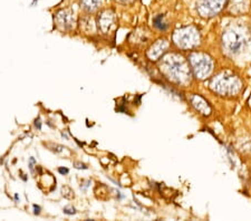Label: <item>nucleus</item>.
I'll list each match as a JSON object with an SVG mask.
<instances>
[{
  "label": "nucleus",
  "instance_id": "1",
  "mask_svg": "<svg viewBox=\"0 0 251 221\" xmlns=\"http://www.w3.org/2000/svg\"><path fill=\"white\" fill-rule=\"evenodd\" d=\"M162 73L168 79L179 85H185L191 78V71L189 64L179 54H168L160 63Z\"/></svg>",
  "mask_w": 251,
  "mask_h": 221
},
{
  "label": "nucleus",
  "instance_id": "2",
  "mask_svg": "<svg viewBox=\"0 0 251 221\" xmlns=\"http://www.w3.org/2000/svg\"><path fill=\"white\" fill-rule=\"evenodd\" d=\"M210 87L213 92L226 96L237 95L242 88V82L238 76L229 72H222L216 77L212 78Z\"/></svg>",
  "mask_w": 251,
  "mask_h": 221
},
{
  "label": "nucleus",
  "instance_id": "3",
  "mask_svg": "<svg viewBox=\"0 0 251 221\" xmlns=\"http://www.w3.org/2000/svg\"><path fill=\"white\" fill-rule=\"evenodd\" d=\"M172 40L180 49H192L200 44V33L193 26L183 27L174 31Z\"/></svg>",
  "mask_w": 251,
  "mask_h": 221
},
{
  "label": "nucleus",
  "instance_id": "4",
  "mask_svg": "<svg viewBox=\"0 0 251 221\" xmlns=\"http://www.w3.org/2000/svg\"><path fill=\"white\" fill-rule=\"evenodd\" d=\"M189 62L194 76L199 79L208 77L213 70L212 58L208 54L201 51H194L190 54Z\"/></svg>",
  "mask_w": 251,
  "mask_h": 221
},
{
  "label": "nucleus",
  "instance_id": "5",
  "mask_svg": "<svg viewBox=\"0 0 251 221\" xmlns=\"http://www.w3.org/2000/svg\"><path fill=\"white\" fill-rule=\"evenodd\" d=\"M245 44V36L240 30L229 28L222 35V45L225 49L230 54H234L239 51Z\"/></svg>",
  "mask_w": 251,
  "mask_h": 221
},
{
  "label": "nucleus",
  "instance_id": "6",
  "mask_svg": "<svg viewBox=\"0 0 251 221\" xmlns=\"http://www.w3.org/2000/svg\"><path fill=\"white\" fill-rule=\"evenodd\" d=\"M226 0H199L197 11L202 18H211L226 6Z\"/></svg>",
  "mask_w": 251,
  "mask_h": 221
},
{
  "label": "nucleus",
  "instance_id": "7",
  "mask_svg": "<svg viewBox=\"0 0 251 221\" xmlns=\"http://www.w3.org/2000/svg\"><path fill=\"white\" fill-rule=\"evenodd\" d=\"M56 26L62 30H70L74 27L75 13L73 9H62L54 16Z\"/></svg>",
  "mask_w": 251,
  "mask_h": 221
},
{
  "label": "nucleus",
  "instance_id": "8",
  "mask_svg": "<svg viewBox=\"0 0 251 221\" xmlns=\"http://www.w3.org/2000/svg\"><path fill=\"white\" fill-rule=\"evenodd\" d=\"M226 9L231 16L246 15L251 9V0H228L226 2Z\"/></svg>",
  "mask_w": 251,
  "mask_h": 221
},
{
  "label": "nucleus",
  "instance_id": "9",
  "mask_svg": "<svg viewBox=\"0 0 251 221\" xmlns=\"http://www.w3.org/2000/svg\"><path fill=\"white\" fill-rule=\"evenodd\" d=\"M169 42L165 38H160L149 48L148 57L151 60H157L168 50Z\"/></svg>",
  "mask_w": 251,
  "mask_h": 221
},
{
  "label": "nucleus",
  "instance_id": "10",
  "mask_svg": "<svg viewBox=\"0 0 251 221\" xmlns=\"http://www.w3.org/2000/svg\"><path fill=\"white\" fill-rule=\"evenodd\" d=\"M115 24V14L112 10H105L99 16V27L102 33L107 34Z\"/></svg>",
  "mask_w": 251,
  "mask_h": 221
},
{
  "label": "nucleus",
  "instance_id": "11",
  "mask_svg": "<svg viewBox=\"0 0 251 221\" xmlns=\"http://www.w3.org/2000/svg\"><path fill=\"white\" fill-rule=\"evenodd\" d=\"M191 104L196 110L201 113L202 115L209 116L211 114V107L209 103L200 95H192L191 96Z\"/></svg>",
  "mask_w": 251,
  "mask_h": 221
},
{
  "label": "nucleus",
  "instance_id": "12",
  "mask_svg": "<svg viewBox=\"0 0 251 221\" xmlns=\"http://www.w3.org/2000/svg\"><path fill=\"white\" fill-rule=\"evenodd\" d=\"M100 6V0H80V7L84 11L92 14L99 9Z\"/></svg>",
  "mask_w": 251,
  "mask_h": 221
},
{
  "label": "nucleus",
  "instance_id": "13",
  "mask_svg": "<svg viewBox=\"0 0 251 221\" xmlns=\"http://www.w3.org/2000/svg\"><path fill=\"white\" fill-rule=\"evenodd\" d=\"M153 25H154V27L161 31H165L169 27V24L167 20H165L164 15L155 16L154 19H153Z\"/></svg>",
  "mask_w": 251,
  "mask_h": 221
},
{
  "label": "nucleus",
  "instance_id": "14",
  "mask_svg": "<svg viewBox=\"0 0 251 221\" xmlns=\"http://www.w3.org/2000/svg\"><path fill=\"white\" fill-rule=\"evenodd\" d=\"M64 212L66 215H74V214H76V210H75V208H65Z\"/></svg>",
  "mask_w": 251,
  "mask_h": 221
},
{
  "label": "nucleus",
  "instance_id": "15",
  "mask_svg": "<svg viewBox=\"0 0 251 221\" xmlns=\"http://www.w3.org/2000/svg\"><path fill=\"white\" fill-rule=\"evenodd\" d=\"M35 164H36V161L34 158H30L29 160V169L31 171V173H34V168H35Z\"/></svg>",
  "mask_w": 251,
  "mask_h": 221
},
{
  "label": "nucleus",
  "instance_id": "16",
  "mask_svg": "<svg viewBox=\"0 0 251 221\" xmlns=\"http://www.w3.org/2000/svg\"><path fill=\"white\" fill-rule=\"evenodd\" d=\"M115 1H117L119 3H123V5H128V3L134 2L135 0H115Z\"/></svg>",
  "mask_w": 251,
  "mask_h": 221
},
{
  "label": "nucleus",
  "instance_id": "17",
  "mask_svg": "<svg viewBox=\"0 0 251 221\" xmlns=\"http://www.w3.org/2000/svg\"><path fill=\"white\" fill-rule=\"evenodd\" d=\"M74 167L77 168V169H84V170H85V169H87V167L85 166L84 163H79V162H75L74 163Z\"/></svg>",
  "mask_w": 251,
  "mask_h": 221
},
{
  "label": "nucleus",
  "instance_id": "18",
  "mask_svg": "<svg viewBox=\"0 0 251 221\" xmlns=\"http://www.w3.org/2000/svg\"><path fill=\"white\" fill-rule=\"evenodd\" d=\"M35 127L38 128V130H42V122H40L39 118L35 121Z\"/></svg>",
  "mask_w": 251,
  "mask_h": 221
},
{
  "label": "nucleus",
  "instance_id": "19",
  "mask_svg": "<svg viewBox=\"0 0 251 221\" xmlns=\"http://www.w3.org/2000/svg\"><path fill=\"white\" fill-rule=\"evenodd\" d=\"M58 172L60 174H67L68 172H70V170H68V169H66V168H59Z\"/></svg>",
  "mask_w": 251,
  "mask_h": 221
},
{
  "label": "nucleus",
  "instance_id": "20",
  "mask_svg": "<svg viewBox=\"0 0 251 221\" xmlns=\"http://www.w3.org/2000/svg\"><path fill=\"white\" fill-rule=\"evenodd\" d=\"M34 214L35 215L40 214V207L39 206H36V204H34Z\"/></svg>",
  "mask_w": 251,
  "mask_h": 221
}]
</instances>
